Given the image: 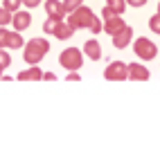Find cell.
Instances as JSON below:
<instances>
[{"label": "cell", "mask_w": 160, "mask_h": 151, "mask_svg": "<svg viewBox=\"0 0 160 151\" xmlns=\"http://www.w3.org/2000/svg\"><path fill=\"white\" fill-rule=\"evenodd\" d=\"M48 50H50V43L45 38H32L29 43H25L23 57H25V61L29 66H38V61L48 54Z\"/></svg>", "instance_id": "cell-1"}, {"label": "cell", "mask_w": 160, "mask_h": 151, "mask_svg": "<svg viewBox=\"0 0 160 151\" xmlns=\"http://www.w3.org/2000/svg\"><path fill=\"white\" fill-rule=\"evenodd\" d=\"M95 20V14H92V9L90 7H83V5H79L74 12H70V18L66 20V23L77 32V29H81V27H90V23Z\"/></svg>", "instance_id": "cell-2"}, {"label": "cell", "mask_w": 160, "mask_h": 151, "mask_svg": "<svg viewBox=\"0 0 160 151\" xmlns=\"http://www.w3.org/2000/svg\"><path fill=\"white\" fill-rule=\"evenodd\" d=\"M59 63H61L66 70H79V68L83 66V52L77 50V48H68V50L61 52Z\"/></svg>", "instance_id": "cell-3"}, {"label": "cell", "mask_w": 160, "mask_h": 151, "mask_svg": "<svg viewBox=\"0 0 160 151\" xmlns=\"http://www.w3.org/2000/svg\"><path fill=\"white\" fill-rule=\"evenodd\" d=\"M133 50H135V54L140 57V59H144V61H151V59H156V54H158L156 43L149 41V38H144V36H140V38L133 43Z\"/></svg>", "instance_id": "cell-4"}, {"label": "cell", "mask_w": 160, "mask_h": 151, "mask_svg": "<svg viewBox=\"0 0 160 151\" xmlns=\"http://www.w3.org/2000/svg\"><path fill=\"white\" fill-rule=\"evenodd\" d=\"M104 77L108 79V81H124V79H129L126 63H122V61H113V63H108V68L104 70Z\"/></svg>", "instance_id": "cell-5"}, {"label": "cell", "mask_w": 160, "mask_h": 151, "mask_svg": "<svg viewBox=\"0 0 160 151\" xmlns=\"http://www.w3.org/2000/svg\"><path fill=\"white\" fill-rule=\"evenodd\" d=\"M131 38H133V27H131V25H124L117 34H113V45H115L117 50H124V48L131 43Z\"/></svg>", "instance_id": "cell-6"}, {"label": "cell", "mask_w": 160, "mask_h": 151, "mask_svg": "<svg viewBox=\"0 0 160 151\" xmlns=\"http://www.w3.org/2000/svg\"><path fill=\"white\" fill-rule=\"evenodd\" d=\"M12 25L16 32H23L32 25V14L29 12H14L12 14Z\"/></svg>", "instance_id": "cell-7"}, {"label": "cell", "mask_w": 160, "mask_h": 151, "mask_svg": "<svg viewBox=\"0 0 160 151\" xmlns=\"http://www.w3.org/2000/svg\"><path fill=\"white\" fill-rule=\"evenodd\" d=\"M45 12L50 18H57V20L66 18V9H63V3H59V0H45Z\"/></svg>", "instance_id": "cell-8"}, {"label": "cell", "mask_w": 160, "mask_h": 151, "mask_svg": "<svg viewBox=\"0 0 160 151\" xmlns=\"http://www.w3.org/2000/svg\"><path fill=\"white\" fill-rule=\"evenodd\" d=\"M126 72H129V79H133V81L149 79V70L144 66H140V63H131V66H126Z\"/></svg>", "instance_id": "cell-9"}, {"label": "cell", "mask_w": 160, "mask_h": 151, "mask_svg": "<svg viewBox=\"0 0 160 151\" xmlns=\"http://www.w3.org/2000/svg\"><path fill=\"white\" fill-rule=\"evenodd\" d=\"M124 25H126V23H124L120 16H111V18H106L104 23H102V29H104V32H108V34L113 36V34H117V32H120Z\"/></svg>", "instance_id": "cell-10"}, {"label": "cell", "mask_w": 160, "mask_h": 151, "mask_svg": "<svg viewBox=\"0 0 160 151\" xmlns=\"http://www.w3.org/2000/svg\"><path fill=\"white\" fill-rule=\"evenodd\" d=\"M43 77V70H41L38 66H32V68H27V70H23V72H18V81H36V79H41Z\"/></svg>", "instance_id": "cell-11"}, {"label": "cell", "mask_w": 160, "mask_h": 151, "mask_svg": "<svg viewBox=\"0 0 160 151\" xmlns=\"http://www.w3.org/2000/svg\"><path fill=\"white\" fill-rule=\"evenodd\" d=\"M52 34H54L59 41H68L72 34H74V29L66 23V20H59V23H57V27H54V32H52Z\"/></svg>", "instance_id": "cell-12"}, {"label": "cell", "mask_w": 160, "mask_h": 151, "mask_svg": "<svg viewBox=\"0 0 160 151\" xmlns=\"http://www.w3.org/2000/svg\"><path fill=\"white\" fill-rule=\"evenodd\" d=\"M83 54L90 57V61L102 59V48H99V43H97V41H86V43H83Z\"/></svg>", "instance_id": "cell-13"}, {"label": "cell", "mask_w": 160, "mask_h": 151, "mask_svg": "<svg viewBox=\"0 0 160 151\" xmlns=\"http://www.w3.org/2000/svg\"><path fill=\"white\" fill-rule=\"evenodd\" d=\"M23 36H20V32H9V36H7V45L5 48H14V50H18L20 45H23Z\"/></svg>", "instance_id": "cell-14"}, {"label": "cell", "mask_w": 160, "mask_h": 151, "mask_svg": "<svg viewBox=\"0 0 160 151\" xmlns=\"http://www.w3.org/2000/svg\"><path fill=\"white\" fill-rule=\"evenodd\" d=\"M106 5H108V7L113 9V12H115L117 16H120V14L124 12V9H126V0H106Z\"/></svg>", "instance_id": "cell-15"}, {"label": "cell", "mask_w": 160, "mask_h": 151, "mask_svg": "<svg viewBox=\"0 0 160 151\" xmlns=\"http://www.w3.org/2000/svg\"><path fill=\"white\" fill-rule=\"evenodd\" d=\"M5 25H12V12L0 7V27H5Z\"/></svg>", "instance_id": "cell-16"}, {"label": "cell", "mask_w": 160, "mask_h": 151, "mask_svg": "<svg viewBox=\"0 0 160 151\" xmlns=\"http://www.w3.org/2000/svg\"><path fill=\"white\" fill-rule=\"evenodd\" d=\"M79 5H83V0H63V9H66V14L74 12Z\"/></svg>", "instance_id": "cell-17"}, {"label": "cell", "mask_w": 160, "mask_h": 151, "mask_svg": "<svg viewBox=\"0 0 160 151\" xmlns=\"http://www.w3.org/2000/svg\"><path fill=\"white\" fill-rule=\"evenodd\" d=\"M9 66H12V57H9L7 52H5L2 48H0V68H2V70H7Z\"/></svg>", "instance_id": "cell-18"}, {"label": "cell", "mask_w": 160, "mask_h": 151, "mask_svg": "<svg viewBox=\"0 0 160 151\" xmlns=\"http://www.w3.org/2000/svg\"><path fill=\"white\" fill-rule=\"evenodd\" d=\"M20 5H23V0H5V3H2V7H5V9H9L12 14H14V12H18V7H20Z\"/></svg>", "instance_id": "cell-19"}, {"label": "cell", "mask_w": 160, "mask_h": 151, "mask_svg": "<svg viewBox=\"0 0 160 151\" xmlns=\"http://www.w3.org/2000/svg\"><path fill=\"white\" fill-rule=\"evenodd\" d=\"M57 23H59L57 18H50V16H48L45 25H43V32H45V34H52V32H54V27H57Z\"/></svg>", "instance_id": "cell-20"}, {"label": "cell", "mask_w": 160, "mask_h": 151, "mask_svg": "<svg viewBox=\"0 0 160 151\" xmlns=\"http://www.w3.org/2000/svg\"><path fill=\"white\" fill-rule=\"evenodd\" d=\"M149 27H151V32H156V34H160V14L151 16V20H149Z\"/></svg>", "instance_id": "cell-21"}, {"label": "cell", "mask_w": 160, "mask_h": 151, "mask_svg": "<svg viewBox=\"0 0 160 151\" xmlns=\"http://www.w3.org/2000/svg\"><path fill=\"white\" fill-rule=\"evenodd\" d=\"M88 29L92 32V34H99V32H102V20H99L97 16H95V20L90 23V27H88Z\"/></svg>", "instance_id": "cell-22"}, {"label": "cell", "mask_w": 160, "mask_h": 151, "mask_svg": "<svg viewBox=\"0 0 160 151\" xmlns=\"http://www.w3.org/2000/svg\"><path fill=\"white\" fill-rule=\"evenodd\" d=\"M7 36H9V29L0 27V48H5V45H7Z\"/></svg>", "instance_id": "cell-23"}, {"label": "cell", "mask_w": 160, "mask_h": 151, "mask_svg": "<svg viewBox=\"0 0 160 151\" xmlns=\"http://www.w3.org/2000/svg\"><path fill=\"white\" fill-rule=\"evenodd\" d=\"M111 16H117V14H115V12H113V9H111V7H108V5H106V7H104V9H102V18H104V20H106V18H111Z\"/></svg>", "instance_id": "cell-24"}, {"label": "cell", "mask_w": 160, "mask_h": 151, "mask_svg": "<svg viewBox=\"0 0 160 151\" xmlns=\"http://www.w3.org/2000/svg\"><path fill=\"white\" fill-rule=\"evenodd\" d=\"M68 81H79L81 77H79V72L77 70H68V77H66Z\"/></svg>", "instance_id": "cell-25"}, {"label": "cell", "mask_w": 160, "mask_h": 151, "mask_svg": "<svg viewBox=\"0 0 160 151\" xmlns=\"http://www.w3.org/2000/svg\"><path fill=\"white\" fill-rule=\"evenodd\" d=\"M126 5H131V7H144L147 0H126Z\"/></svg>", "instance_id": "cell-26"}, {"label": "cell", "mask_w": 160, "mask_h": 151, "mask_svg": "<svg viewBox=\"0 0 160 151\" xmlns=\"http://www.w3.org/2000/svg\"><path fill=\"white\" fill-rule=\"evenodd\" d=\"M41 3H43V0H23V5L29 7V9H32V7H38Z\"/></svg>", "instance_id": "cell-27"}, {"label": "cell", "mask_w": 160, "mask_h": 151, "mask_svg": "<svg viewBox=\"0 0 160 151\" xmlns=\"http://www.w3.org/2000/svg\"><path fill=\"white\" fill-rule=\"evenodd\" d=\"M41 79H45V81H54V79H57V74H54V72H43V77H41Z\"/></svg>", "instance_id": "cell-28"}, {"label": "cell", "mask_w": 160, "mask_h": 151, "mask_svg": "<svg viewBox=\"0 0 160 151\" xmlns=\"http://www.w3.org/2000/svg\"><path fill=\"white\" fill-rule=\"evenodd\" d=\"M2 72H5V70H2V68H0V79H2Z\"/></svg>", "instance_id": "cell-29"}, {"label": "cell", "mask_w": 160, "mask_h": 151, "mask_svg": "<svg viewBox=\"0 0 160 151\" xmlns=\"http://www.w3.org/2000/svg\"><path fill=\"white\" fill-rule=\"evenodd\" d=\"M158 14H160V5H158Z\"/></svg>", "instance_id": "cell-30"}]
</instances>
